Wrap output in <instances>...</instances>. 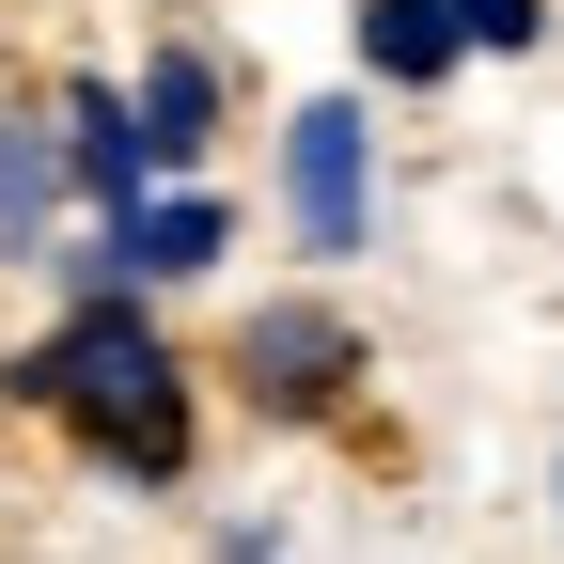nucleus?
I'll return each instance as SVG.
<instances>
[{
  "mask_svg": "<svg viewBox=\"0 0 564 564\" xmlns=\"http://www.w3.org/2000/svg\"><path fill=\"white\" fill-rule=\"evenodd\" d=\"M220 251H236V204L173 173V188H141V204H110V220H95L79 251H63V282H141V299H158V282H204Z\"/></svg>",
  "mask_w": 564,
  "mask_h": 564,
  "instance_id": "20e7f679",
  "label": "nucleus"
},
{
  "mask_svg": "<svg viewBox=\"0 0 564 564\" xmlns=\"http://www.w3.org/2000/svg\"><path fill=\"white\" fill-rule=\"evenodd\" d=\"M455 63H470L455 0H361V79H392V95H440Z\"/></svg>",
  "mask_w": 564,
  "mask_h": 564,
  "instance_id": "0eeeda50",
  "label": "nucleus"
},
{
  "mask_svg": "<svg viewBox=\"0 0 564 564\" xmlns=\"http://www.w3.org/2000/svg\"><path fill=\"white\" fill-rule=\"evenodd\" d=\"M470 47H549V0H455Z\"/></svg>",
  "mask_w": 564,
  "mask_h": 564,
  "instance_id": "1a4fd4ad",
  "label": "nucleus"
},
{
  "mask_svg": "<svg viewBox=\"0 0 564 564\" xmlns=\"http://www.w3.org/2000/svg\"><path fill=\"white\" fill-rule=\"evenodd\" d=\"M47 126H63V188H79L95 220L158 188V158H141V95H126V79H63V110H47Z\"/></svg>",
  "mask_w": 564,
  "mask_h": 564,
  "instance_id": "39448f33",
  "label": "nucleus"
},
{
  "mask_svg": "<svg viewBox=\"0 0 564 564\" xmlns=\"http://www.w3.org/2000/svg\"><path fill=\"white\" fill-rule=\"evenodd\" d=\"M47 220H63V126L0 110V251H47Z\"/></svg>",
  "mask_w": 564,
  "mask_h": 564,
  "instance_id": "6e6552de",
  "label": "nucleus"
},
{
  "mask_svg": "<svg viewBox=\"0 0 564 564\" xmlns=\"http://www.w3.org/2000/svg\"><path fill=\"white\" fill-rule=\"evenodd\" d=\"M17 408H47L63 440H79L95 470H126V486H188V361H173V329H158V299L141 282H79L63 299V329L17 361Z\"/></svg>",
  "mask_w": 564,
  "mask_h": 564,
  "instance_id": "f257e3e1",
  "label": "nucleus"
},
{
  "mask_svg": "<svg viewBox=\"0 0 564 564\" xmlns=\"http://www.w3.org/2000/svg\"><path fill=\"white\" fill-rule=\"evenodd\" d=\"M267 423H329L345 392H361V329H345L329 299H251L236 314V361H220Z\"/></svg>",
  "mask_w": 564,
  "mask_h": 564,
  "instance_id": "7ed1b4c3",
  "label": "nucleus"
},
{
  "mask_svg": "<svg viewBox=\"0 0 564 564\" xmlns=\"http://www.w3.org/2000/svg\"><path fill=\"white\" fill-rule=\"evenodd\" d=\"M282 236L314 267L377 251V110L361 95H299L282 110Z\"/></svg>",
  "mask_w": 564,
  "mask_h": 564,
  "instance_id": "f03ea898",
  "label": "nucleus"
},
{
  "mask_svg": "<svg viewBox=\"0 0 564 564\" xmlns=\"http://www.w3.org/2000/svg\"><path fill=\"white\" fill-rule=\"evenodd\" d=\"M126 95H141V158H158V173H204V141H220V47H158Z\"/></svg>",
  "mask_w": 564,
  "mask_h": 564,
  "instance_id": "423d86ee",
  "label": "nucleus"
},
{
  "mask_svg": "<svg viewBox=\"0 0 564 564\" xmlns=\"http://www.w3.org/2000/svg\"><path fill=\"white\" fill-rule=\"evenodd\" d=\"M220 564H282V533H267V518H236V533H220Z\"/></svg>",
  "mask_w": 564,
  "mask_h": 564,
  "instance_id": "9d476101",
  "label": "nucleus"
}]
</instances>
